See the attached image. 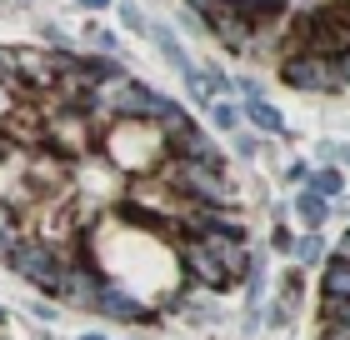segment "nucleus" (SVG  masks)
I'll return each mask as SVG.
<instances>
[{"label": "nucleus", "mask_w": 350, "mask_h": 340, "mask_svg": "<svg viewBox=\"0 0 350 340\" xmlns=\"http://www.w3.org/2000/svg\"><path fill=\"white\" fill-rule=\"evenodd\" d=\"M245 120L256 125V131H285L280 110L270 105V101H260V95H250V101H245Z\"/></svg>", "instance_id": "obj_9"}, {"label": "nucleus", "mask_w": 350, "mask_h": 340, "mask_svg": "<svg viewBox=\"0 0 350 340\" xmlns=\"http://www.w3.org/2000/svg\"><path fill=\"white\" fill-rule=\"evenodd\" d=\"M211 116H215V125H220V131H235V120H241L230 105H215V101H211Z\"/></svg>", "instance_id": "obj_18"}, {"label": "nucleus", "mask_w": 350, "mask_h": 340, "mask_svg": "<svg viewBox=\"0 0 350 340\" xmlns=\"http://www.w3.org/2000/svg\"><path fill=\"white\" fill-rule=\"evenodd\" d=\"M175 155H190V160H205V166H220V151H215V140L200 131V125H190L185 135H175Z\"/></svg>", "instance_id": "obj_8"}, {"label": "nucleus", "mask_w": 350, "mask_h": 340, "mask_svg": "<svg viewBox=\"0 0 350 340\" xmlns=\"http://www.w3.org/2000/svg\"><path fill=\"white\" fill-rule=\"evenodd\" d=\"M150 36H155V45H161V51H165V60H170V66H180V70L190 66V60H185V51H180V40H175V36H170L165 25H150Z\"/></svg>", "instance_id": "obj_13"}, {"label": "nucleus", "mask_w": 350, "mask_h": 340, "mask_svg": "<svg viewBox=\"0 0 350 340\" xmlns=\"http://www.w3.org/2000/svg\"><path fill=\"white\" fill-rule=\"evenodd\" d=\"M95 290H100V270H95L90 261H66V275H60V290H55V296L70 300V305H90Z\"/></svg>", "instance_id": "obj_7"}, {"label": "nucleus", "mask_w": 350, "mask_h": 340, "mask_svg": "<svg viewBox=\"0 0 350 340\" xmlns=\"http://www.w3.org/2000/svg\"><path fill=\"white\" fill-rule=\"evenodd\" d=\"M306 181H310V190H315V196H325V200H340V190H345V181H340V170H310L306 175Z\"/></svg>", "instance_id": "obj_11"}, {"label": "nucleus", "mask_w": 350, "mask_h": 340, "mask_svg": "<svg viewBox=\"0 0 350 340\" xmlns=\"http://www.w3.org/2000/svg\"><path fill=\"white\" fill-rule=\"evenodd\" d=\"M295 210H300V220H306L310 231H321L325 215H330V200H325V196H315V190H300V196H295Z\"/></svg>", "instance_id": "obj_10"}, {"label": "nucleus", "mask_w": 350, "mask_h": 340, "mask_svg": "<svg viewBox=\"0 0 350 340\" xmlns=\"http://www.w3.org/2000/svg\"><path fill=\"white\" fill-rule=\"evenodd\" d=\"M291 250H295V261H300V265H321V255H325V246H321V235L291 240Z\"/></svg>", "instance_id": "obj_14"}, {"label": "nucleus", "mask_w": 350, "mask_h": 340, "mask_svg": "<svg viewBox=\"0 0 350 340\" xmlns=\"http://www.w3.org/2000/svg\"><path fill=\"white\" fill-rule=\"evenodd\" d=\"M325 155H336V160H350V145H340V151H336V145H330Z\"/></svg>", "instance_id": "obj_25"}, {"label": "nucleus", "mask_w": 350, "mask_h": 340, "mask_svg": "<svg viewBox=\"0 0 350 340\" xmlns=\"http://www.w3.org/2000/svg\"><path fill=\"white\" fill-rule=\"evenodd\" d=\"M285 296H291V300H300V275H295V270L285 275Z\"/></svg>", "instance_id": "obj_22"}, {"label": "nucleus", "mask_w": 350, "mask_h": 340, "mask_svg": "<svg viewBox=\"0 0 350 340\" xmlns=\"http://www.w3.org/2000/svg\"><path fill=\"white\" fill-rule=\"evenodd\" d=\"M280 80L295 90H310V95H336L345 90L340 75H336V60L330 55H315V51H291L280 60Z\"/></svg>", "instance_id": "obj_4"}, {"label": "nucleus", "mask_w": 350, "mask_h": 340, "mask_svg": "<svg viewBox=\"0 0 350 340\" xmlns=\"http://www.w3.org/2000/svg\"><path fill=\"white\" fill-rule=\"evenodd\" d=\"M15 235H21V210H15L10 200H0V246L15 240Z\"/></svg>", "instance_id": "obj_15"}, {"label": "nucleus", "mask_w": 350, "mask_h": 340, "mask_svg": "<svg viewBox=\"0 0 350 340\" xmlns=\"http://www.w3.org/2000/svg\"><path fill=\"white\" fill-rule=\"evenodd\" d=\"M256 5H270V0H256Z\"/></svg>", "instance_id": "obj_27"}, {"label": "nucleus", "mask_w": 350, "mask_h": 340, "mask_svg": "<svg viewBox=\"0 0 350 340\" xmlns=\"http://www.w3.org/2000/svg\"><path fill=\"white\" fill-rule=\"evenodd\" d=\"M120 21L131 25V30H146V21H140V10H135V5H120Z\"/></svg>", "instance_id": "obj_19"}, {"label": "nucleus", "mask_w": 350, "mask_h": 340, "mask_svg": "<svg viewBox=\"0 0 350 340\" xmlns=\"http://www.w3.org/2000/svg\"><path fill=\"white\" fill-rule=\"evenodd\" d=\"M155 175L185 200H200V205H235V185L226 181V166H205V160H190V155H165Z\"/></svg>", "instance_id": "obj_2"}, {"label": "nucleus", "mask_w": 350, "mask_h": 340, "mask_svg": "<svg viewBox=\"0 0 350 340\" xmlns=\"http://www.w3.org/2000/svg\"><path fill=\"white\" fill-rule=\"evenodd\" d=\"M185 5H190V10H196L200 21H205V15H215V5H220V0H185Z\"/></svg>", "instance_id": "obj_20"}, {"label": "nucleus", "mask_w": 350, "mask_h": 340, "mask_svg": "<svg viewBox=\"0 0 350 340\" xmlns=\"http://www.w3.org/2000/svg\"><path fill=\"white\" fill-rule=\"evenodd\" d=\"M336 261H345V265H350V231L340 235V246H336Z\"/></svg>", "instance_id": "obj_23"}, {"label": "nucleus", "mask_w": 350, "mask_h": 340, "mask_svg": "<svg viewBox=\"0 0 350 340\" xmlns=\"http://www.w3.org/2000/svg\"><path fill=\"white\" fill-rule=\"evenodd\" d=\"M75 5H85V10H105L110 0H75Z\"/></svg>", "instance_id": "obj_24"}, {"label": "nucleus", "mask_w": 350, "mask_h": 340, "mask_svg": "<svg viewBox=\"0 0 350 340\" xmlns=\"http://www.w3.org/2000/svg\"><path fill=\"white\" fill-rule=\"evenodd\" d=\"M235 151H241V155H256V135H235Z\"/></svg>", "instance_id": "obj_21"}, {"label": "nucleus", "mask_w": 350, "mask_h": 340, "mask_svg": "<svg viewBox=\"0 0 350 340\" xmlns=\"http://www.w3.org/2000/svg\"><path fill=\"white\" fill-rule=\"evenodd\" d=\"M321 340H350V320H325L321 315Z\"/></svg>", "instance_id": "obj_17"}, {"label": "nucleus", "mask_w": 350, "mask_h": 340, "mask_svg": "<svg viewBox=\"0 0 350 340\" xmlns=\"http://www.w3.org/2000/svg\"><path fill=\"white\" fill-rule=\"evenodd\" d=\"M321 290H325V296H345V300H350V265H345V261H330Z\"/></svg>", "instance_id": "obj_12"}, {"label": "nucleus", "mask_w": 350, "mask_h": 340, "mask_svg": "<svg viewBox=\"0 0 350 340\" xmlns=\"http://www.w3.org/2000/svg\"><path fill=\"white\" fill-rule=\"evenodd\" d=\"M175 250H180V261H185V270L196 275L200 285H211V290H230L235 280H230V270L215 261V250L205 246L200 235H190V231H180L175 235Z\"/></svg>", "instance_id": "obj_5"}, {"label": "nucleus", "mask_w": 350, "mask_h": 340, "mask_svg": "<svg viewBox=\"0 0 350 340\" xmlns=\"http://www.w3.org/2000/svg\"><path fill=\"white\" fill-rule=\"evenodd\" d=\"M90 305H95L100 315L120 320V326H135V320H146V315H150L146 305H140L125 285H116V280H100V290H95V300H90Z\"/></svg>", "instance_id": "obj_6"}, {"label": "nucleus", "mask_w": 350, "mask_h": 340, "mask_svg": "<svg viewBox=\"0 0 350 340\" xmlns=\"http://www.w3.org/2000/svg\"><path fill=\"white\" fill-rule=\"evenodd\" d=\"M81 340H105V335H95V330H85V335H81Z\"/></svg>", "instance_id": "obj_26"}, {"label": "nucleus", "mask_w": 350, "mask_h": 340, "mask_svg": "<svg viewBox=\"0 0 350 340\" xmlns=\"http://www.w3.org/2000/svg\"><path fill=\"white\" fill-rule=\"evenodd\" d=\"M0 250H5V265L21 275V280H30L36 290H45V296H55V290H60L66 255H60V246H51L45 235H15Z\"/></svg>", "instance_id": "obj_3"}, {"label": "nucleus", "mask_w": 350, "mask_h": 340, "mask_svg": "<svg viewBox=\"0 0 350 340\" xmlns=\"http://www.w3.org/2000/svg\"><path fill=\"white\" fill-rule=\"evenodd\" d=\"M321 315H325V320H350V300H345V296H325Z\"/></svg>", "instance_id": "obj_16"}, {"label": "nucleus", "mask_w": 350, "mask_h": 340, "mask_svg": "<svg viewBox=\"0 0 350 340\" xmlns=\"http://www.w3.org/2000/svg\"><path fill=\"white\" fill-rule=\"evenodd\" d=\"M100 151L116 170L125 175H146L170 155V140L161 131V120H135V116H116L100 125Z\"/></svg>", "instance_id": "obj_1"}]
</instances>
